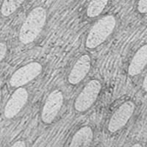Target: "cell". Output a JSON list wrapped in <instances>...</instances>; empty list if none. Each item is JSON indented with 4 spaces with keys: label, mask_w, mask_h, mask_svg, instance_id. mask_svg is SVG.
I'll list each match as a JSON object with an SVG mask.
<instances>
[{
    "label": "cell",
    "mask_w": 147,
    "mask_h": 147,
    "mask_svg": "<svg viewBox=\"0 0 147 147\" xmlns=\"http://www.w3.org/2000/svg\"><path fill=\"white\" fill-rule=\"evenodd\" d=\"M11 147H26V144L22 140H18V141L16 142Z\"/></svg>",
    "instance_id": "15"
},
{
    "label": "cell",
    "mask_w": 147,
    "mask_h": 147,
    "mask_svg": "<svg viewBox=\"0 0 147 147\" xmlns=\"http://www.w3.org/2000/svg\"><path fill=\"white\" fill-rule=\"evenodd\" d=\"M101 83L99 80H94L85 85L74 103V107L77 111L83 112L90 108L96 100L101 90Z\"/></svg>",
    "instance_id": "3"
},
{
    "label": "cell",
    "mask_w": 147,
    "mask_h": 147,
    "mask_svg": "<svg viewBox=\"0 0 147 147\" xmlns=\"http://www.w3.org/2000/svg\"><path fill=\"white\" fill-rule=\"evenodd\" d=\"M135 110V105L131 101L122 104L116 110L108 124V130L111 132H117L124 127L132 117Z\"/></svg>",
    "instance_id": "6"
},
{
    "label": "cell",
    "mask_w": 147,
    "mask_h": 147,
    "mask_svg": "<svg viewBox=\"0 0 147 147\" xmlns=\"http://www.w3.org/2000/svg\"><path fill=\"white\" fill-rule=\"evenodd\" d=\"M93 137V131L90 127H82L74 134L69 147H90Z\"/></svg>",
    "instance_id": "10"
},
{
    "label": "cell",
    "mask_w": 147,
    "mask_h": 147,
    "mask_svg": "<svg viewBox=\"0 0 147 147\" xmlns=\"http://www.w3.org/2000/svg\"><path fill=\"white\" fill-rule=\"evenodd\" d=\"M90 69V58L84 55L77 60L72 68L69 76V82L72 85L80 82L86 77Z\"/></svg>",
    "instance_id": "8"
},
{
    "label": "cell",
    "mask_w": 147,
    "mask_h": 147,
    "mask_svg": "<svg viewBox=\"0 0 147 147\" xmlns=\"http://www.w3.org/2000/svg\"><path fill=\"white\" fill-rule=\"evenodd\" d=\"M138 10L141 13H147V1H140L138 5Z\"/></svg>",
    "instance_id": "13"
},
{
    "label": "cell",
    "mask_w": 147,
    "mask_h": 147,
    "mask_svg": "<svg viewBox=\"0 0 147 147\" xmlns=\"http://www.w3.org/2000/svg\"><path fill=\"white\" fill-rule=\"evenodd\" d=\"M23 1H4L2 5L1 12L5 16H8L20 7Z\"/></svg>",
    "instance_id": "12"
},
{
    "label": "cell",
    "mask_w": 147,
    "mask_h": 147,
    "mask_svg": "<svg viewBox=\"0 0 147 147\" xmlns=\"http://www.w3.org/2000/svg\"><path fill=\"white\" fill-rule=\"evenodd\" d=\"M7 52V45L5 43H0V61H2Z\"/></svg>",
    "instance_id": "14"
},
{
    "label": "cell",
    "mask_w": 147,
    "mask_h": 147,
    "mask_svg": "<svg viewBox=\"0 0 147 147\" xmlns=\"http://www.w3.org/2000/svg\"><path fill=\"white\" fill-rule=\"evenodd\" d=\"M42 71V65L39 63L32 62L18 69L12 75L10 84L13 87H21L37 77Z\"/></svg>",
    "instance_id": "4"
},
{
    "label": "cell",
    "mask_w": 147,
    "mask_h": 147,
    "mask_svg": "<svg viewBox=\"0 0 147 147\" xmlns=\"http://www.w3.org/2000/svg\"><path fill=\"white\" fill-rule=\"evenodd\" d=\"M131 147H143V146L140 145V144H135V145H133L132 146H131Z\"/></svg>",
    "instance_id": "17"
},
{
    "label": "cell",
    "mask_w": 147,
    "mask_h": 147,
    "mask_svg": "<svg viewBox=\"0 0 147 147\" xmlns=\"http://www.w3.org/2000/svg\"><path fill=\"white\" fill-rule=\"evenodd\" d=\"M63 102V95L59 90L52 91L47 97L42 110L41 119L46 124H50L56 118Z\"/></svg>",
    "instance_id": "5"
},
{
    "label": "cell",
    "mask_w": 147,
    "mask_h": 147,
    "mask_svg": "<svg viewBox=\"0 0 147 147\" xmlns=\"http://www.w3.org/2000/svg\"><path fill=\"white\" fill-rule=\"evenodd\" d=\"M28 99L27 90L19 88L14 92L5 108V115L7 119H12L20 112Z\"/></svg>",
    "instance_id": "7"
},
{
    "label": "cell",
    "mask_w": 147,
    "mask_h": 147,
    "mask_svg": "<svg viewBox=\"0 0 147 147\" xmlns=\"http://www.w3.org/2000/svg\"><path fill=\"white\" fill-rule=\"evenodd\" d=\"M107 4V1H92L88 7L87 15L90 18L96 17L102 13Z\"/></svg>",
    "instance_id": "11"
},
{
    "label": "cell",
    "mask_w": 147,
    "mask_h": 147,
    "mask_svg": "<svg viewBox=\"0 0 147 147\" xmlns=\"http://www.w3.org/2000/svg\"><path fill=\"white\" fill-rule=\"evenodd\" d=\"M147 64V44L142 46L136 52L129 65V75L136 76L142 71Z\"/></svg>",
    "instance_id": "9"
},
{
    "label": "cell",
    "mask_w": 147,
    "mask_h": 147,
    "mask_svg": "<svg viewBox=\"0 0 147 147\" xmlns=\"http://www.w3.org/2000/svg\"><path fill=\"white\" fill-rule=\"evenodd\" d=\"M115 18L113 16H107L99 19L93 26L88 35L85 45L89 49H94L102 44L112 33L115 27Z\"/></svg>",
    "instance_id": "2"
},
{
    "label": "cell",
    "mask_w": 147,
    "mask_h": 147,
    "mask_svg": "<svg viewBox=\"0 0 147 147\" xmlns=\"http://www.w3.org/2000/svg\"><path fill=\"white\" fill-rule=\"evenodd\" d=\"M143 88H144V90L147 92V74L146 75L145 78H144V80L143 82Z\"/></svg>",
    "instance_id": "16"
},
{
    "label": "cell",
    "mask_w": 147,
    "mask_h": 147,
    "mask_svg": "<svg viewBox=\"0 0 147 147\" xmlns=\"http://www.w3.org/2000/svg\"><path fill=\"white\" fill-rule=\"evenodd\" d=\"M47 20V12L43 7H36L30 12L19 32V40L24 44L32 43L43 30Z\"/></svg>",
    "instance_id": "1"
}]
</instances>
